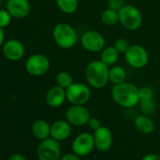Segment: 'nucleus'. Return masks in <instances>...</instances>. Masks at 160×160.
I'll return each mask as SVG.
<instances>
[{"label":"nucleus","instance_id":"26","mask_svg":"<svg viewBox=\"0 0 160 160\" xmlns=\"http://www.w3.org/2000/svg\"><path fill=\"white\" fill-rule=\"evenodd\" d=\"M12 14L8 10H0V28H7L12 22Z\"/></svg>","mask_w":160,"mask_h":160},{"label":"nucleus","instance_id":"3","mask_svg":"<svg viewBox=\"0 0 160 160\" xmlns=\"http://www.w3.org/2000/svg\"><path fill=\"white\" fill-rule=\"evenodd\" d=\"M52 35L56 44L62 49L74 47L79 40L75 28L67 23L57 24L53 28Z\"/></svg>","mask_w":160,"mask_h":160},{"label":"nucleus","instance_id":"21","mask_svg":"<svg viewBox=\"0 0 160 160\" xmlns=\"http://www.w3.org/2000/svg\"><path fill=\"white\" fill-rule=\"evenodd\" d=\"M57 7L66 14H72L78 9V0H56Z\"/></svg>","mask_w":160,"mask_h":160},{"label":"nucleus","instance_id":"12","mask_svg":"<svg viewBox=\"0 0 160 160\" xmlns=\"http://www.w3.org/2000/svg\"><path fill=\"white\" fill-rule=\"evenodd\" d=\"M92 135L94 138L95 148L98 151L105 152L111 149L113 145V135L108 127L101 125L98 129L94 131Z\"/></svg>","mask_w":160,"mask_h":160},{"label":"nucleus","instance_id":"8","mask_svg":"<svg viewBox=\"0 0 160 160\" xmlns=\"http://www.w3.org/2000/svg\"><path fill=\"white\" fill-rule=\"evenodd\" d=\"M81 46L88 52L98 53L106 46V39L97 30H87L80 37Z\"/></svg>","mask_w":160,"mask_h":160},{"label":"nucleus","instance_id":"4","mask_svg":"<svg viewBox=\"0 0 160 160\" xmlns=\"http://www.w3.org/2000/svg\"><path fill=\"white\" fill-rule=\"evenodd\" d=\"M119 23L130 30L135 31L141 28L143 24V16L139 9L134 5H124L119 10Z\"/></svg>","mask_w":160,"mask_h":160},{"label":"nucleus","instance_id":"18","mask_svg":"<svg viewBox=\"0 0 160 160\" xmlns=\"http://www.w3.org/2000/svg\"><path fill=\"white\" fill-rule=\"evenodd\" d=\"M51 125L44 120H37L31 126L32 135L40 140H43L50 137Z\"/></svg>","mask_w":160,"mask_h":160},{"label":"nucleus","instance_id":"17","mask_svg":"<svg viewBox=\"0 0 160 160\" xmlns=\"http://www.w3.org/2000/svg\"><path fill=\"white\" fill-rule=\"evenodd\" d=\"M134 124L137 130L144 135H149L152 133L155 127L153 121L149 116L144 114L137 116L134 120Z\"/></svg>","mask_w":160,"mask_h":160},{"label":"nucleus","instance_id":"22","mask_svg":"<svg viewBox=\"0 0 160 160\" xmlns=\"http://www.w3.org/2000/svg\"><path fill=\"white\" fill-rule=\"evenodd\" d=\"M101 21L107 27H113L119 23V12L112 9L105 10L101 14Z\"/></svg>","mask_w":160,"mask_h":160},{"label":"nucleus","instance_id":"11","mask_svg":"<svg viewBox=\"0 0 160 160\" xmlns=\"http://www.w3.org/2000/svg\"><path fill=\"white\" fill-rule=\"evenodd\" d=\"M91 113L84 105H72L65 112V119L71 125L83 126L88 123Z\"/></svg>","mask_w":160,"mask_h":160},{"label":"nucleus","instance_id":"32","mask_svg":"<svg viewBox=\"0 0 160 160\" xmlns=\"http://www.w3.org/2000/svg\"><path fill=\"white\" fill-rule=\"evenodd\" d=\"M8 160H27L25 158L24 155H22L21 153H12Z\"/></svg>","mask_w":160,"mask_h":160},{"label":"nucleus","instance_id":"34","mask_svg":"<svg viewBox=\"0 0 160 160\" xmlns=\"http://www.w3.org/2000/svg\"><path fill=\"white\" fill-rule=\"evenodd\" d=\"M2 1H8V0H0V2H2Z\"/></svg>","mask_w":160,"mask_h":160},{"label":"nucleus","instance_id":"20","mask_svg":"<svg viewBox=\"0 0 160 160\" xmlns=\"http://www.w3.org/2000/svg\"><path fill=\"white\" fill-rule=\"evenodd\" d=\"M109 82H111L113 85L121 84L126 80V71L123 67L119 65H113L111 68H109Z\"/></svg>","mask_w":160,"mask_h":160},{"label":"nucleus","instance_id":"19","mask_svg":"<svg viewBox=\"0 0 160 160\" xmlns=\"http://www.w3.org/2000/svg\"><path fill=\"white\" fill-rule=\"evenodd\" d=\"M120 52L115 48L114 45L105 46V48L101 51L100 54V60L103 61L106 65L113 66L116 65L120 58Z\"/></svg>","mask_w":160,"mask_h":160},{"label":"nucleus","instance_id":"24","mask_svg":"<svg viewBox=\"0 0 160 160\" xmlns=\"http://www.w3.org/2000/svg\"><path fill=\"white\" fill-rule=\"evenodd\" d=\"M138 105H139L141 113L144 115H147V116L153 114L156 109V104L152 99L146 100V101H140Z\"/></svg>","mask_w":160,"mask_h":160},{"label":"nucleus","instance_id":"30","mask_svg":"<svg viewBox=\"0 0 160 160\" xmlns=\"http://www.w3.org/2000/svg\"><path fill=\"white\" fill-rule=\"evenodd\" d=\"M59 160H80V157L76 155L74 152H69L62 155Z\"/></svg>","mask_w":160,"mask_h":160},{"label":"nucleus","instance_id":"29","mask_svg":"<svg viewBox=\"0 0 160 160\" xmlns=\"http://www.w3.org/2000/svg\"><path fill=\"white\" fill-rule=\"evenodd\" d=\"M87 124L92 130L95 131L96 129H98L101 126V122L99 121V119H97L95 117H91Z\"/></svg>","mask_w":160,"mask_h":160},{"label":"nucleus","instance_id":"14","mask_svg":"<svg viewBox=\"0 0 160 160\" xmlns=\"http://www.w3.org/2000/svg\"><path fill=\"white\" fill-rule=\"evenodd\" d=\"M71 134L72 126L66 120H58L51 124L50 137L59 142L69 138Z\"/></svg>","mask_w":160,"mask_h":160},{"label":"nucleus","instance_id":"25","mask_svg":"<svg viewBox=\"0 0 160 160\" xmlns=\"http://www.w3.org/2000/svg\"><path fill=\"white\" fill-rule=\"evenodd\" d=\"M114 46H115V48L122 54H124L126 51H127V49L129 48V46H130V43H129V42L125 39V38H118V39H116V41L114 42V44H113Z\"/></svg>","mask_w":160,"mask_h":160},{"label":"nucleus","instance_id":"2","mask_svg":"<svg viewBox=\"0 0 160 160\" xmlns=\"http://www.w3.org/2000/svg\"><path fill=\"white\" fill-rule=\"evenodd\" d=\"M109 67L100 59L91 61L85 70V77L88 85L93 89L105 88L109 82Z\"/></svg>","mask_w":160,"mask_h":160},{"label":"nucleus","instance_id":"5","mask_svg":"<svg viewBox=\"0 0 160 160\" xmlns=\"http://www.w3.org/2000/svg\"><path fill=\"white\" fill-rule=\"evenodd\" d=\"M91 97V87L82 82H73L66 89V98L71 105H85Z\"/></svg>","mask_w":160,"mask_h":160},{"label":"nucleus","instance_id":"23","mask_svg":"<svg viewBox=\"0 0 160 160\" xmlns=\"http://www.w3.org/2000/svg\"><path fill=\"white\" fill-rule=\"evenodd\" d=\"M56 82H57L58 86L66 90L67 88H69L73 83V78L70 72L63 71V72H60L57 74Z\"/></svg>","mask_w":160,"mask_h":160},{"label":"nucleus","instance_id":"31","mask_svg":"<svg viewBox=\"0 0 160 160\" xmlns=\"http://www.w3.org/2000/svg\"><path fill=\"white\" fill-rule=\"evenodd\" d=\"M141 160H160V155L156 153H148L144 155Z\"/></svg>","mask_w":160,"mask_h":160},{"label":"nucleus","instance_id":"13","mask_svg":"<svg viewBox=\"0 0 160 160\" xmlns=\"http://www.w3.org/2000/svg\"><path fill=\"white\" fill-rule=\"evenodd\" d=\"M2 46H3L2 47L3 55L9 60L18 61L25 55V46L18 40L15 39L9 40L5 42Z\"/></svg>","mask_w":160,"mask_h":160},{"label":"nucleus","instance_id":"33","mask_svg":"<svg viewBox=\"0 0 160 160\" xmlns=\"http://www.w3.org/2000/svg\"><path fill=\"white\" fill-rule=\"evenodd\" d=\"M5 42V32L2 28H0V46L4 44Z\"/></svg>","mask_w":160,"mask_h":160},{"label":"nucleus","instance_id":"7","mask_svg":"<svg viewBox=\"0 0 160 160\" xmlns=\"http://www.w3.org/2000/svg\"><path fill=\"white\" fill-rule=\"evenodd\" d=\"M39 160H59L61 157V147L59 141L49 137L41 140L37 148Z\"/></svg>","mask_w":160,"mask_h":160},{"label":"nucleus","instance_id":"15","mask_svg":"<svg viewBox=\"0 0 160 160\" xmlns=\"http://www.w3.org/2000/svg\"><path fill=\"white\" fill-rule=\"evenodd\" d=\"M7 10L13 18L27 17L30 12V4L28 0H8Z\"/></svg>","mask_w":160,"mask_h":160},{"label":"nucleus","instance_id":"16","mask_svg":"<svg viewBox=\"0 0 160 160\" xmlns=\"http://www.w3.org/2000/svg\"><path fill=\"white\" fill-rule=\"evenodd\" d=\"M67 100L66 98V90L59 87V86H54L52 87L46 93L45 96V101L46 104L53 108H57L61 107L65 101Z\"/></svg>","mask_w":160,"mask_h":160},{"label":"nucleus","instance_id":"36","mask_svg":"<svg viewBox=\"0 0 160 160\" xmlns=\"http://www.w3.org/2000/svg\"><path fill=\"white\" fill-rule=\"evenodd\" d=\"M159 134H160V130H159Z\"/></svg>","mask_w":160,"mask_h":160},{"label":"nucleus","instance_id":"6","mask_svg":"<svg viewBox=\"0 0 160 160\" xmlns=\"http://www.w3.org/2000/svg\"><path fill=\"white\" fill-rule=\"evenodd\" d=\"M124 58L130 67L142 69L148 64L150 57L144 46L140 44H130L129 48L124 53Z\"/></svg>","mask_w":160,"mask_h":160},{"label":"nucleus","instance_id":"27","mask_svg":"<svg viewBox=\"0 0 160 160\" xmlns=\"http://www.w3.org/2000/svg\"><path fill=\"white\" fill-rule=\"evenodd\" d=\"M139 98L140 101L152 100L153 98V91L150 87H142L139 89Z\"/></svg>","mask_w":160,"mask_h":160},{"label":"nucleus","instance_id":"28","mask_svg":"<svg viewBox=\"0 0 160 160\" xmlns=\"http://www.w3.org/2000/svg\"><path fill=\"white\" fill-rule=\"evenodd\" d=\"M108 5L109 9L118 11L122 9L125 4H124V0H108Z\"/></svg>","mask_w":160,"mask_h":160},{"label":"nucleus","instance_id":"35","mask_svg":"<svg viewBox=\"0 0 160 160\" xmlns=\"http://www.w3.org/2000/svg\"><path fill=\"white\" fill-rule=\"evenodd\" d=\"M159 85H160V78H159Z\"/></svg>","mask_w":160,"mask_h":160},{"label":"nucleus","instance_id":"1","mask_svg":"<svg viewBox=\"0 0 160 160\" xmlns=\"http://www.w3.org/2000/svg\"><path fill=\"white\" fill-rule=\"evenodd\" d=\"M111 98L120 107L132 108L139 104V88L130 82H122L113 85L110 91Z\"/></svg>","mask_w":160,"mask_h":160},{"label":"nucleus","instance_id":"10","mask_svg":"<svg viewBox=\"0 0 160 160\" xmlns=\"http://www.w3.org/2000/svg\"><path fill=\"white\" fill-rule=\"evenodd\" d=\"M27 72L33 76H42L50 69L49 58L42 54H34L30 56L25 64Z\"/></svg>","mask_w":160,"mask_h":160},{"label":"nucleus","instance_id":"9","mask_svg":"<svg viewBox=\"0 0 160 160\" xmlns=\"http://www.w3.org/2000/svg\"><path fill=\"white\" fill-rule=\"evenodd\" d=\"M95 148L93 135L91 133H81L77 135L72 142V150L79 157L89 155Z\"/></svg>","mask_w":160,"mask_h":160}]
</instances>
